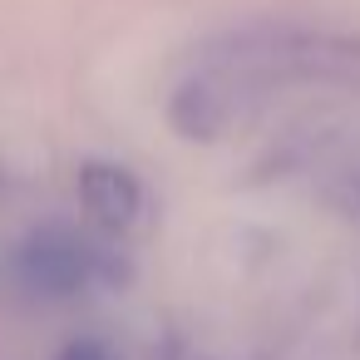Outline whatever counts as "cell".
<instances>
[{"label":"cell","instance_id":"4","mask_svg":"<svg viewBox=\"0 0 360 360\" xmlns=\"http://www.w3.org/2000/svg\"><path fill=\"white\" fill-rule=\"evenodd\" d=\"M60 360H109V350H104L99 340H75V345H70Z\"/></svg>","mask_w":360,"mask_h":360},{"label":"cell","instance_id":"2","mask_svg":"<svg viewBox=\"0 0 360 360\" xmlns=\"http://www.w3.org/2000/svg\"><path fill=\"white\" fill-rule=\"evenodd\" d=\"M79 198H84V212H89L99 227L124 232V227H134V217H139V207H143V183H139L124 163L94 158V163L79 168Z\"/></svg>","mask_w":360,"mask_h":360},{"label":"cell","instance_id":"1","mask_svg":"<svg viewBox=\"0 0 360 360\" xmlns=\"http://www.w3.org/2000/svg\"><path fill=\"white\" fill-rule=\"evenodd\" d=\"M104 276H109V257L89 237H79L75 227H65V222L35 227L15 247V281L30 296L70 301V296H79L89 286H99Z\"/></svg>","mask_w":360,"mask_h":360},{"label":"cell","instance_id":"5","mask_svg":"<svg viewBox=\"0 0 360 360\" xmlns=\"http://www.w3.org/2000/svg\"><path fill=\"white\" fill-rule=\"evenodd\" d=\"M355 202H360V188H355Z\"/></svg>","mask_w":360,"mask_h":360},{"label":"cell","instance_id":"3","mask_svg":"<svg viewBox=\"0 0 360 360\" xmlns=\"http://www.w3.org/2000/svg\"><path fill=\"white\" fill-rule=\"evenodd\" d=\"M168 119L193 143L217 139L227 129V119H232V84L222 75H193V79H183L173 89V99H168Z\"/></svg>","mask_w":360,"mask_h":360}]
</instances>
